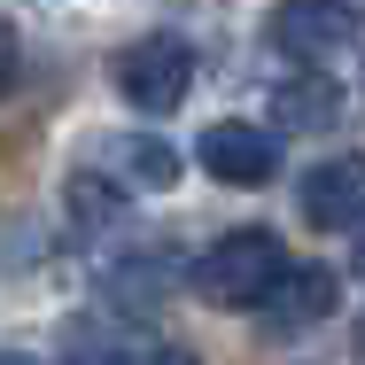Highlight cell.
Instances as JSON below:
<instances>
[{
    "mask_svg": "<svg viewBox=\"0 0 365 365\" xmlns=\"http://www.w3.org/2000/svg\"><path fill=\"white\" fill-rule=\"evenodd\" d=\"M288 272V249L272 225H241V233H218L202 257H195V295L210 311H257L264 288Z\"/></svg>",
    "mask_w": 365,
    "mask_h": 365,
    "instance_id": "1",
    "label": "cell"
},
{
    "mask_svg": "<svg viewBox=\"0 0 365 365\" xmlns=\"http://www.w3.org/2000/svg\"><path fill=\"white\" fill-rule=\"evenodd\" d=\"M117 93L140 109V117H171L187 93H195V47L179 31H140L125 55H117Z\"/></svg>",
    "mask_w": 365,
    "mask_h": 365,
    "instance_id": "2",
    "label": "cell"
},
{
    "mask_svg": "<svg viewBox=\"0 0 365 365\" xmlns=\"http://www.w3.org/2000/svg\"><path fill=\"white\" fill-rule=\"evenodd\" d=\"M195 155H202V171L218 187H272L280 179V133L272 125H249V117H218L195 140Z\"/></svg>",
    "mask_w": 365,
    "mask_h": 365,
    "instance_id": "3",
    "label": "cell"
},
{
    "mask_svg": "<svg viewBox=\"0 0 365 365\" xmlns=\"http://www.w3.org/2000/svg\"><path fill=\"white\" fill-rule=\"evenodd\" d=\"M365 39L358 8H342V0H280L272 8V47L295 55V63H327V55H350Z\"/></svg>",
    "mask_w": 365,
    "mask_h": 365,
    "instance_id": "4",
    "label": "cell"
},
{
    "mask_svg": "<svg viewBox=\"0 0 365 365\" xmlns=\"http://www.w3.org/2000/svg\"><path fill=\"white\" fill-rule=\"evenodd\" d=\"M295 210H303V225H319V233L365 225V155H327V163H311L303 187H295Z\"/></svg>",
    "mask_w": 365,
    "mask_h": 365,
    "instance_id": "5",
    "label": "cell"
},
{
    "mask_svg": "<svg viewBox=\"0 0 365 365\" xmlns=\"http://www.w3.org/2000/svg\"><path fill=\"white\" fill-rule=\"evenodd\" d=\"M334 295L342 280L327 272V264H288L272 288H264V334H303V327H319V319H334Z\"/></svg>",
    "mask_w": 365,
    "mask_h": 365,
    "instance_id": "6",
    "label": "cell"
},
{
    "mask_svg": "<svg viewBox=\"0 0 365 365\" xmlns=\"http://www.w3.org/2000/svg\"><path fill=\"white\" fill-rule=\"evenodd\" d=\"M342 117V86L327 71H303V78H288L280 93H272V125L280 133H327Z\"/></svg>",
    "mask_w": 365,
    "mask_h": 365,
    "instance_id": "7",
    "label": "cell"
},
{
    "mask_svg": "<svg viewBox=\"0 0 365 365\" xmlns=\"http://www.w3.org/2000/svg\"><path fill=\"white\" fill-rule=\"evenodd\" d=\"M71 218L93 233V225H109V218H125V187H109V179H93V171H78L71 179Z\"/></svg>",
    "mask_w": 365,
    "mask_h": 365,
    "instance_id": "8",
    "label": "cell"
},
{
    "mask_svg": "<svg viewBox=\"0 0 365 365\" xmlns=\"http://www.w3.org/2000/svg\"><path fill=\"white\" fill-rule=\"evenodd\" d=\"M117 163H125V171H133L140 187H171V179H179V155H171L163 140H148V133L117 140Z\"/></svg>",
    "mask_w": 365,
    "mask_h": 365,
    "instance_id": "9",
    "label": "cell"
},
{
    "mask_svg": "<svg viewBox=\"0 0 365 365\" xmlns=\"http://www.w3.org/2000/svg\"><path fill=\"white\" fill-rule=\"evenodd\" d=\"M16 78H24V39H16V24H0V101L16 93Z\"/></svg>",
    "mask_w": 365,
    "mask_h": 365,
    "instance_id": "10",
    "label": "cell"
},
{
    "mask_svg": "<svg viewBox=\"0 0 365 365\" xmlns=\"http://www.w3.org/2000/svg\"><path fill=\"white\" fill-rule=\"evenodd\" d=\"M0 365H39V358H24V350H0Z\"/></svg>",
    "mask_w": 365,
    "mask_h": 365,
    "instance_id": "11",
    "label": "cell"
},
{
    "mask_svg": "<svg viewBox=\"0 0 365 365\" xmlns=\"http://www.w3.org/2000/svg\"><path fill=\"white\" fill-rule=\"evenodd\" d=\"M358 272H365V225H358Z\"/></svg>",
    "mask_w": 365,
    "mask_h": 365,
    "instance_id": "12",
    "label": "cell"
},
{
    "mask_svg": "<svg viewBox=\"0 0 365 365\" xmlns=\"http://www.w3.org/2000/svg\"><path fill=\"white\" fill-rule=\"evenodd\" d=\"M358 358H365V319H358Z\"/></svg>",
    "mask_w": 365,
    "mask_h": 365,
    "instance_id": "13",
    "label": "cell"
}]
</instances>
